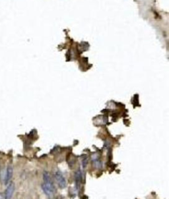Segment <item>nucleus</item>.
Returning <instances> with one entry per match:
<instances>
[{
  "label": "nucleus",
  "mask_w": 169,
  "mask_h": 199,
  "mask_svg": "<svg viewBox=\"0 0 169 199\" xmlns=\"http://www.w3.org/2000/svg\"><path fill=\"white\" fill-rule=\"evenodd\" d=\"M0 199H4V194L2 193H0Z\"/></svg>",
  "instance_id": "nucleus-7"
},
{
  "label": "nucleus",
  "mask_w": 169,
  "mask_h": 199,
  "mask_svg": "<svg viewBox=\"0 0 169 199\" xmlns=\"http://www.w3.org/2000/svg\"><path fill=\"white\" fill-rule=\"evenodd\" d=\"M43 180H44V183L43 185L46 187L49 190L52 194L55 193V187L54 185H53V181L51 179V177L50 174L48 172L44 171L43 173Z\"/></svg>",
  "instance_id": "nucleus-1"
},
{
  "label": "nucleus",
  "mask_w": 169,
  "mask_h": 199,
  "mask_svg": "<svg viewBox=\"0 0 169 199\" xmlns=\"http://www.w3.org/2000/svg\"><path fill=\"white\" fill-rule=\"evenodd\" d=\"M13 169L11 166H8L7 170L6 172V176L5 179H4V183H5L6 185H8L10 183V181L12 177H13Z\"/></svg>",
  "instance_id": "nucleus-4"
},
{
  "label": "nucleus",
  "mask_w": 169,
  "mask_h": 199,
  "mask_svg": "<svg viewBox=\"0 0 169 199\" xmlns=\"http://www.w3.org/2000/svg\"><path fill=\"white\" fill-rule=\"evenodd\" d=\"M15 191V184L14 183L11 182L8 184L4 193V199H11Z\"/></svg>",
  "instance_id": "nucleus-3"
},
{
  "label": "nucleus",
  "mask_w": 169,
  "mask_h": 199,
  "mask_svg": "<svg viewBox=\"0 0 169 199\" xmlns=\"http://www.w3.org/2000/svg\"><path fill=\"white\" fill-rule=\"evenodd\" d=\"M83 181V175L81 170H78L75 172V187L77 189H79L80 186Z\"/></svg>",
  "instance_id": "nucleus-5"
},
{
  "label": "nucleus",
  "mask_w": 169,
  "mask_h": 199,
  "mask_svg": "<svg viewBox=\"0 0 169 199\" xmlns=\"http://www.w3.org/2000/svg\"><path fill=\"white\" fill-rule=\"evenodd\" d=\"M87 164H88V159L86 158H85L83 160V161H82V165H83V168H85L86 167V165H87Z\"/></svg>",
  "instance_id": "nucleus-6"
},
{
  "label": "nucleus",
  "mask_w": 169,
  "mask_h": 199,
  "mask_svg": "<svg viewBox=\"0 0 169 199\" xmlns=\"http://www.w3.org/2000/svg\"><path fill=\"white\" fill-rule=\"evenodd\" d=\"M55 177L57 182V185H58L60 188L64 189L66 187L67 181L65 177L63 176L62 173L60 171H57L55 173Z\"/></svg>",
  "instance_id": "nucleus-2"
}]
</instances>
